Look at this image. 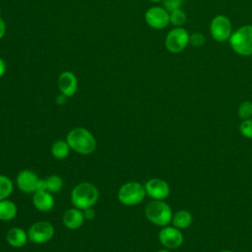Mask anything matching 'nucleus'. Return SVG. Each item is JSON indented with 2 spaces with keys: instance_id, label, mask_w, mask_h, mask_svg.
I'll return each instance as SVG.
<instances>
[{
  "instance_id": "nucleus-1",
  "label": "nucleus",
  "mask_w": 252,
  "mask_h": 252,
  "mask_svg": "<svg viewBox=\"0 0 252 252\" xmlns=\"http://www.w3.org/2000/svg\"><path fill=\"white\" fill-rule=\"evenodd\" d=\"M66 141L70 148L80 155H91L96 149V141L94 135L83 127L72 129L67 134Z\"/></svg>"
},
{
  "instance_id": "nucleus-2",
  "label": "nucleus",
  "mask_w": 252,
  "mask_h": 252,
  "mask_svg": "<svg viewBox=\"0 0 252 252\" xmlns=\"http://www.w3.org/2000/svg\"><path fill=\"white\" fill-rule=\"evenodd\" d=\"M99 193L97 188L90 182L77 184L71 192V202L75 208L84 211L92 208L98 200Z\"/></svg>"
},
{
  "instance_id": "nucleus-3",
  "label": "nucleus",
  "mask_w": 252,
  "mask_h": 252,
  "mask_svg": "<svg viewBox=\"0 0 252 252\" xmlns=\"http://www.w3.org/2000/svg\"><path fill=\"white\" fill-rule=\"evenodd\" d=\"M146 218L158 226H166L171 222L172 210L163 200H154L147 204L145 209Z\"/></svg>"
},
{
  "instance_id": "nucleus-4",
  "label": "nucleus",
  "mask_w": 252,
  "mask_h": 252,
  "mask_svg": "<svg viewBox=\"0 0 252 252\" xmlns=\"http://www.w3.org/2000/svg\"><path fill=\"white\" fill-rule=\"evenodd\" d=\"M231 48L239 55H252V25H244L233 32L229 37Z\"/></svg>"
},
{
  "instance_id": "nucleus-5",
  "label": "nucleus",
  "mask_w": 252,
  "mask_h": 252,
  "mask_svg": "<svg viewBox=\"0 0 252 252\" xmlns=\"http://www.w3.org/2000/svg\"><path fill=\"white\" fill-rule=\"evenodd\" d=\"M145 186L136 181L124 183L118 190L117 198L125 206H135L140 204L146 197Z\"/></svg>"
},
{
  "instance_id": "nucleus-6",
  "label": "nucleus",
  "mask_w": 252,
  "mask_h": 252,
  "mask_svg": "<svg viewBox=\"0 0 252 252\" xmlns=\"http://www.w3.org/2000/svg\"><path fill=\"white\" fill-rule=\"evenodd\" d=\"M54 235L53 225L45 220H39L31 225L28 231L29 240L35 244L46 243Z\"/></svg>"
},
{
  "instance_id": "nucleus-7",
  "label": "nucleus",
  "mask_w": 252,
  "mask_h": 252,
  "mask_svg": "<svg viewBox=\"0 0 252 252\" xmlns=\"http://www.w3.org/2000/svg\"><path fill=\"white\" fill-rule=\"evenodd\" d=\"M210 32L213 38L217 41L223 42L229 39L232 33L230 20L224 15H217L211 22Z\"/></svg>"
},
{
  "instance_id": "nucleus-8",
  "label": "nucleus",
  "mask_w": 252,
  "mask_h": 252,
  "mask_svg": "<svg viewBox=\"0 0 252 252\" xmlns=\"http://www.w3.org/2000/svg\"><path fill=\"white\" fill-rule=\"evenodd\" d=\"M164 43L168 51L178 53L189 43V33L182 27H176L166 34Z\"/></svg>"
},
{
  "instance_id": "nucleus-9",
  "label": "nucleus",
  "mask_w": 252,
  "mask_h": 252,
  "mask_svg": "<svg viewBox=\"0 0 252 252\" xmlns=\"http://www.w3.org/2000/svg\"><path fill=\"white\" fill-rule=\"evenodd\" d=\"M160 244L167 249H177L183 243V234L175 226H163L158 232Z\"/></svg>"
},
{
  "instance_id": "nucleus-10",
  "label": "nucleus",
  "mask_w": 252,
  "mask_h": 252,
  "mask_svg": "<svg viewBox=\"0 0 252 252\" xmlns=\"http://www.w3.org/2000/svg\"><path fill=\"white\" fill-rule=\"evenodd\" d=\"M145 20L147 24L156 30H161L168 26L169 12L161 7H151L145 14Z\"/></svg>"
},
{
  "instance_id": "nucleus-11",
  "label": "nucleus",
  "mask_w": 252,
  "mask_h": 252,
  "mask_svg": "<svg viewBox=\"0 0 252 252\" xmlns=\"http://www.w3.org/2000/svg\"><path fill=\"white\" fill-rule=\"evenodd\" d=\"M144 186L147 195L154 200H165L170 193L168 183L160 178H151Z\"/></svg>"
},
{
  "instance_id": "nucleus-12",
  "label": "nucleus",
  "mask_w": 252,
  "mask_h": 252,
  "mask_svg": "<svg viewBox=\"0 0 252 252\" xmlns=\"http://www.w3.org/2000/svg\"><path fill=\"white\" fill-rule=\"evenodd\" d=\"M38 179L39 178L33 171L30 169H24L18 173L16 177V183L18 188L24 193H34L36 191Z\"/></svg>"
},
{
  "instance_id": "nucleus-13",
  "label": "nucleus",
  "mask_w": 252,
  "mask_h": 252,
  "mask_svg": "<svg viewBox=\"0 0 252 252\" xmlns=\"http://www.w3.org/2000/svg\"><path fill=\"white\" fill-rule=\"evenodd\" d=\"M58 88L61 94H65L67 97L72 96L77 92L78 81L74 73L70 71L62 72L58 77Z\"/></svg>"
},
{
  "instance_id": "nucleus-14",
  "label": "nucleus",
  "mask_w": 252,
  "mask_h": 252,
  "mask_svg": "<svg viewBox=\"0 0 252 252\" xmlns=\"http://www.w3.org/2000/svg\"><path fill=\"white\" fill-rule=\"evenodd\" d=\"M32 204L40 212H49L54 207V198L48 191H35Z\"/></svg>"
},
{
  "instance_id": "nucleus-15",
  "label": "nucleus",
  "mask_w": 252,
  "mask_h": 252,
  "mask_svg": "<svg viewBox=\"0 0 252 252\" xmlns=\"http://www.w3.org/2000/svg\"><path fill=\"white\" fill-rule=\"evenodd\" d=\"M62 220L67 228L77 229L83 225L85 220L83 211L77 208L69 209L64 213Z\"/></svg>"
},
{
  "instance_id": "nucleus-16",
  "label": "nucleus",
  "mask_w": 252,
  "mask_h": 252,
  "mask_svg": "<svg viewBox=\"0 0 252 252\" xmlns=\"http://www.w3.org/2000/svg\"><path fill=\"white\" fill-rule=\"evenodd\" d=\"M29 239L28 233L20 227H13L8 230L6 234V240L12 247L21 248L26 245Z\"/></svg>"
},
{
  "instance_id": "nucleus-17",
  "label": "nucleus",
  "mask_w": 252,
  "mask_h": 252,
  "mask_svg": "<svg viewBox=\"0 0 252 252\" xmlns=\"http://www.w3.org/2000/svg\"><path fill=\"white\" fill-rule=\"evenodd\" d=\"M193 221L192 214L187 210H179L173 216L171 220V223L178 229L188 228Z\"/></svg>"
},
{
  "instance_id": "nucleus-18",
  "label": "nucleus",
  "mask_w": 252,
  "mask_h": 252,
  "mask_svg": "<svg viewBox=\"0 0 252 252\" xmlns=\"http://www.w3.org/2000/svg\"><path fill=\"white\" fill-rule=\"evenodd\" d=\"M18 213L17 206L14 202L4 199L0 201V220H11Z\"/></svg>"
},
{
  "instance_id": "nucleus-19",
  "label": "nucleus",
  "mask_w": 252,
  "mask_h": 252,
  "mask_svg": "<svg viewBox=\"0 0 252 252\" xmlns=\"http://www.w3.org/2000/svg\"><path fill=\"white\" fill-rule=\"evenodd\" d=\"M70 149L67 141L56 140L51 146V155L57 159H64L69 156Z\"/></svg>"
},
{
  "instance_id": "nucleus-20",
  "label": "nucleus",
  "mask_w": 252,
  "mask_h": 252,
  "mask_svg": "<svg viewBox=\"0 0 252 252\" xmlns=\"http://www.w3.org/2000/svg\"><path fill=\"white\" fill-rule=\"evenodd\" d=\"M13 183L11 179L3 174H0V201L7 199L13 191Z\"/></svg>"
},
{
  "instance_id": "nucleus-21",
  "label": "nucleus",
  "mask_w": 252,
  "mask_h": 252,
  "mask_svg": "<svg viewBox=\"0 0 252 252\" xmlns=\"http://www.w3.org/2000/svg\"><path fill=\"white\" fill-rule=\"evenodd\" d=\"M46 189L50 193H56L63 187V180L58 175H50L46 179Z\"/></svg>"
},
{
  "instance_id": "nucleus-22",
  "label": "nucleus",
  "mask_w": 252,
  "mask_h": 252,
  "mask_svg": "<svg viewBox=\"0 0 252 252\" xmlns=\"http://www.w3.org/2000/svg\"><path fill=\"white\" fill-rule=\"evenodd\" d=\"M186 19L185 12L180 8L169 12V22L175 27H182L185 24Z\"/></svg>"
},
{
  "instance_id": "nucleus-23",
  "label": "nucleus",
  "mask_w": 252,
  "mask_h": 252,
  "mask_svg": "<svg viewBox=\"0 0 252 252\" xmlns=\"http://www.w3.org/2000/svg\"><path fill=\"white\" fill-rule=\"evenodd\" d=\"M238 116L241 119H248L252 117V102L249 100H245L240 103L238 107Z\"/></svg>"
},
{
  "instance_id": "nucleus-24",
  "label": "nucleus",
  "mask_w": 252,
  "mask_h": 252,
  "mask_svg": "<svg viewBox=\"0 0 252 252\" xmlns=\"http://www.w3.org/2000/svg\"><path fill=\"white\" fill-rule=\"evenodd\" d=\"M239 131L242 136L247 139H252V117L244 119L239 125Z\"/></svg>"
},
{
  "instance_id": "nucleus-25",
  "label": "nucleus",
  "mask_w": 252,
  "mask_h": 252,
  "mask_svg": "<svg viewBox=\"0 0 252 252\" xmlns=\"http://www.w3.org/2000/svg\"><path fill=\"white\" fill-rule=\"evenodd\" d=\"M189 43L192 46L200 47L205 43V36L201 32H194L189 35Z\"/></svg>"
},
{
  "instance_id": "nucleus-26",
  "label": "nucleus",
  "mask_w": 252,
  "mask_h": 252,
  "mask_svg": "<svg viewBox=\"0 0 252 252\" xmlns=\"http://www.w3.org/2000/svg\"><path fill=\"white\" fill-rule=\"evenodd\" d=\"M185 0H162L164 9L167 10L168 12H171L175 9L181 8Z\"/></svg>"
},
{
  "instance_id": "nucleus-27",
  "label": "nucleus",
  "mask_w": 252,
  "mask_h": 252,
  "mask_svg": "<svg viewBox=\"0 0 252 252\" xmlns=\"http://www.w3.org/2000/svg\"><path fill=\"white\" fill-rule=\"evenodd\" d=\"M83 214H84L85 220H93V219H94V217H95V212H94V210L93 209V207H92V208L85 209V210L83 211Z\"/></svg>"
},
{
  "instance_id": "nucleus-28",
  "label": "nucleus",
  "mask_w": 252,
  "mask_h": 252,
  "mask_svg": "<svg viewBox=\"0 0 252 252\" xmlns=\"http://www.w3.org/2000/svg\"><path fill=\"white\" fill-rule=\"evenodd\" d=\"M36 191H47L45 179H38V182L36 185Z\"/></svg>"
},
{
  "instance_id": "nucleus-29",
  "label": "nucleus",
  "mask_w": 252,
  "mask_h": 252,
  "mask_svg": "<svg viewBox=\"0 0 252 252\" xmlns=\"http://www.w3.org/2000/svg\"><path fill=\"white\" fill-rule=\"evenodd\" d=\"M66 99H67V96H66L65 94H61L57 95V97H56V103L59 104V105H63V104H65Z\"/></svg>"
},
{
  "instance_id": "nucleus-30",
  "label": "nucleus",
  "mask_w": 252,
  "mask_h": 252,
  "mask_svg": "<svg viewBox=\"0 0 252 252\" xmlns=\"http://www.w3.org/2000/svg\"><path fill=\"white\" fill-rule=\"evenodd\" d=\"M5 31H6L5 23H4V21L2 20V18L0 17V39L4 36V34H5Z\"/></svg>"
},
{
  "instance_id": "nucleus-31",
  "label": "nucleus",
  "mask_w": 252,
  "mask_h": 252,
  "mask_svg": "<svg viewBox=\"0 0 252 252\" xmlns=\"http://www.w3.org/2000/svg\"><path fill=\"white\" fill-rule=\"evenodd\" d=\"M5 71H6V64L3 61V59L0 58V77H2L4 75Z\"/></svg>"
},
{
  "instance_id": "nucleus-32",
  "label": "nucleus",
  "mask_w": 252,
  "mask_h": 252,
  "mask_svg": "<svg viewBox=\"0 0 252 252\" xmlns=\"http://www.w3.org/2000/svg\"><path fill=\"white\" fill-rule=\"evenodd\" d=\"M157 252H170V251L167 250V249H161V250H158V251H157Z\"/></svg>"
},
{
  "instance_id": "nucleus-33",
  "label": "nucleus",
  "mask_w": 252,
  "mask_h": 252,
  "mask_svg": "<svg viewBox=\"0 0 252 252\" xmlns=\"http://www.w3.org/2000/svg\"><path fill=\"white\" fill-rule=\"evenodd\" d=\"M152 2H159V1H162V0H150Z\"/></svg>"
},
{
  "instance_id": "nucleus-34",
  "label": "nucleus",
  "mask_w": 252,
  "mask_h": 252,
  "mask_svg": "<svg viewBox=\"0 0 252 252\" xmlns=\"http://www.w3.org/2000/svg\"><path fill=\"white\" fill-rule=\"evenodd\" d=\"M220 252H232V251H230V250H222Z\"/></svg>"
}]
</instances>
